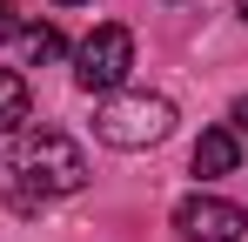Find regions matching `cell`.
Returning a JSON list of instances; mask_svg holds the SVG:
<instances>
[{
  "mask_svg": "<svg viewBox=\"0 0 248 242\" xmlns=\"http://www.w3.org/2000/svg\"><path fill=\"white\" fill-rule=\"evenodd\" d=\"M94 135H101L108 148H127V155H134V148H161L168 135H174V101H168V94H148V87H141V94H121V87H114V94L94 108Z\"/></svg>",
  "mask_w": 248,
  "mask_h": 242,
  "instance_id": "6da1fadb",
  "label": "cell"
},
{
  "mask_svg": "<svg viewBox=\"0 0 248 242\" xmlns=\"http://www.w3.org/2000/svg\"><path fill=\"white\" fill-rule=\"evenodd\" d=\"M20 189H34L41 202L54 195H74V189H87V155L74 135H61V128H41V135H27L20 141Z\"/></svg>",
  "mask_w": 248,
  "mask_h": 242,
  "instance_id": "7a4b0ae2",
  "label": "cell"
},
{
  "mask_svg": "<svg viewBox=\"0 0 248 242\" xmlns=\"http://www.w3.org/2000/svg\"><path fill=\"white\" fill-rule=\"evenodd\" d=\"M127 74H134V34H127L121 20L94 27V34L74 47V81H81L87 94H114Z\"/></svg>",
  "mask_w": 248,
  "mask_h": 242,
  "instance_id": "3957f363",
  "label": "cell"
},
{
  "mask_svg": "<svg viewBox=\"0 0 248 242\" xmlns=\"http://www.w3.org/2000/svg\"><path fill=\"white\" fill-rule=\"evenodd\" d=\"M242 229H248L242 202H221V195L174 202V236H181V242H242Z\"/></svg>",
  "mask_w": 248,
  "mask_h": 242,
  "instance_id": "277c9868",
  "label": "cell"
},
{
  "mask_svg": "<svg viewBox=\"0 0 248 242\" xmlns=\"http://www.w3.org/2000/svg\"><path fill=\"white\" fill-rule=\"evenodd\" d=\"M235 168H242V135L235 128H208L195 141V175L215 182V175H235Z\"/></svg>",
  "mask_w": 248,
  "mask_h": 242,
  "instance_id": "5b68a950",
  "label": "cell"
},
{
  "mask_svg": "<svg viewBox=\"0 0 248 242\" xmlns=\"http://www.w3.org/2000/svg\"><path fill=\"white\" fill-rule=\"evenodd\" d=\"M34 121V94H27V74L0 68V135H20Z\"/></svg>",
  "mask_w": 248,
  "mask_h": 242,
  "instance_id": "8992f818",
  "label": "cell"
},
{
  "mask_svg": "<svg viewBox=\"0 0 248 242\" xmlns=\"http://www.w3.org/2000/svg\"><path fill=\"white\" fill-rule=\"evenodd\" d=\"M27 54H34V68H47V61H61V54H67V40H61V27H27Z\"/></svg>",
  "mask_w": 248,
  "mask_h": 242,
  "instance_id": "52a82bcc",
  "label": "cell"
},
{
  "mask_svg": "<svg viewBox=\"0 0 248 242\" xmlns=\"http://www.w3.org/2000/svg\"><path fill=\"white\" fill-rule=\"evenodd\" d=\"M14 34H27V27H20V14H14V0H0V40H14Z\"/></svg>",
  "mask_w": 248,
  "mask_h": 242,
  "instance_id": "ba28073f",
  "label": "cell"
},
{
  "mask_svg": "<svg viewBox=\"0 0 248 242\" xmlns=\"http://www.w3.org/2000/svg\"><path fill=\"white\" fill-rule=\"evenodd\" d=\"M235 135H248V94L235 101Z\"/></svg>",
  "mask_w": 248,
  "mask_h": 242,
  "instance_id": "9c48e42d",
  "label": "cell"
},
{
  "mask_svg": "<svg viewBox=\"0 0 248 242\" xmlns=\"http://www.w3.org/2000/svg\"><path fill=\"white\" fill-rule=\"evenodd\" d=\"M54 7H81V0H54Z\"/></svg>",
  "mask_w": 248,
  "mask_h": 242,
  "instance_id": "30bf717a",
  "label": "cell"
},
{
  "mask_svg": "<svg viewBox=\"0 0 248 242\" xmlns=\"http://www.w3.org/2000/svg\"><path fill=\"white\" fill-rule=\"evenodd\" d=\"M242 20H248V0H242Z\"/></svg>",
  "mask_w": 248,
  "mask_h": 242,
  "instance_id": "8fae6325",
  "label": "cell"
}]
</instances>
